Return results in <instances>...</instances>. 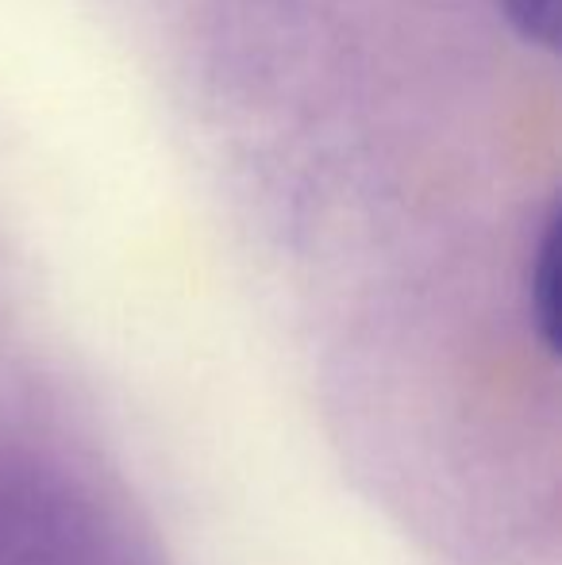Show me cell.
I'll return each mask as SVG.
<instances>
[{"mask_svg": "<svg viewBox=\"0 0 562 565\" xmlns=\"http://www.w3.org/2000/svg\"><path fill=\"white\" fill-rule=\"evenodd\" d=\"M497 8L524 43L543 51L559 46V0H497Z\"/></svg>", "mask_w": 562, "mask_h": 565, "instance_id": "obj_2", "label": "cell"}, {"mask_svg": "<svg viewBox=\"0 0 562 565\" xmlns=\"http://www.w3.org/2000/svg\"><path fill=\"white\" fill-rule=\"evenodd\" d=\"M562 235H559V209L551 204L543 227L536 235V250L528 262V308H532L536 335L548 354H559L562 339Z\"/></svg>", "mask_w": 562, "mask_h": 565, "instance_id": "obj_1", "label": "cell"}]
</instances>
